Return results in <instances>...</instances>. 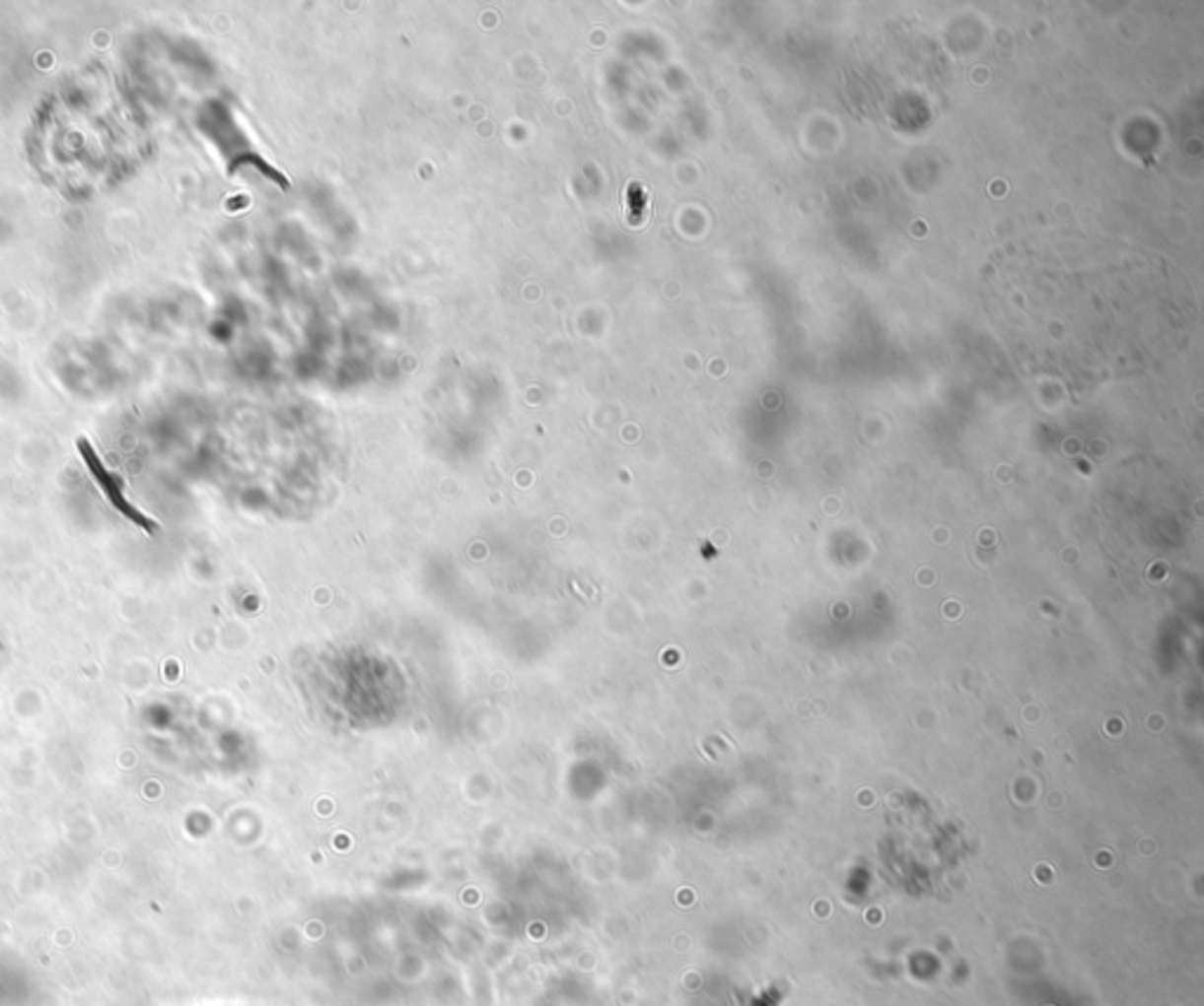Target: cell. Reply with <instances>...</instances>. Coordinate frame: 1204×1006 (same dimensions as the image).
<instances>
[{"mask_svg":"<svg viewBox=\"0 0 1204 1006\" xmlns=\"http://www.w3.org/2000/svg\"><path fill=\"white\" fill-rule=\"evenodd\" d=\"M78 449H81V456L85 459V463H88L90 473H93V478L97 480V483H100L102 492L106 494V499H108V502H111L113 508L120 510V513H123L127 520H132L134 524H139V527H142L146 534H156L158 529H161V527H158V522L151 520V517H146L142 510H137L130 502H127L123 490H120V483L113 478V473L106 471V466H104L100 456H97L93 444H90L83 437V440H78Z\"/></svg>","mask_w":1204,"mask_h":1006,"instance_id":"6da1fadb","label":"cell"}]
</instances>
